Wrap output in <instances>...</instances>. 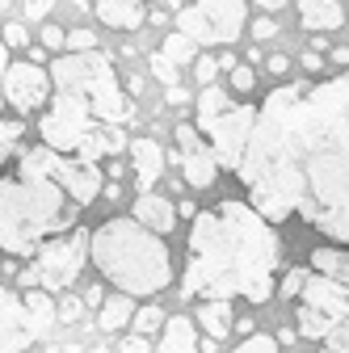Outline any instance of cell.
Here are the masks:
<instances>
[{
  "instance_id": "obj_43",
  "label": "cell",
  "mask_w": 349,
  "mask_h": 353,
  "mask_svg": "<svg viewBox=\"0 0 349 353\" xmlns=\"http://www.w3.org/2000/svg\"><path fill=\"white\" fill-rule=\"evenodd\" d=\"M80 299H84V307H101V303H106V299H101V286H89Z\"/></svg>"
},
{
  "instance_id": "obj_23",
  "label": "cell",
  "mask_w": 349,
  "mask_h": 353,
  "mask_svg": "<svg viewBox=\"0 0 349 353\" xmlns=\"http://www.w3.org/2000/svg\"><path fill=\"white\" fill-rule=\"evenodd\" d=\"M160 51L181 68V63H194V59H198V42H194L190 34H181V30H177V34H168V38L160 42Z\"/></svg>"
},
{
  "instance_id": "obj_51",
  "label": "cell",
  "mask_w": 349,
  "mask_h": 353,
  "mask_svg": "<svg viewBox=\"0 0 349 353\" xmlns=\"http://www.w3.org/2000/svg\"><path fill=\"white\" fill-rule=\"evenodd\" d=\"M89 353H110V349H106V345H93V349H89Z\"/></svg>"
},
{
  "instance_id": "obj_37",
  "label": "cell",
  "mask_w": 349,
  "mask_h": 353,
  "mask_svg": "<svg viewBox=\"0 0 349 353\" xmlns=\"http://www.w3.org/2000/svg\"><path fill=\"white\" fill-rule=\"evenodd\" d=\"M42 47H47V51H59V47H68V34H63L59 26H42Z\"/></svg>"
},
{
  "instance_id": "obj_22",
  "label": "cell",
  "mask_w": 349,
  "mask_h": 353,
  "mask_svg": "<svg viewBox=\"0 0 349 353\" xmlns=\"http://www.w3.org/2000/svg\"><path fill=\"white\" fill-rule=\"evenodd\" d=\"M295 324H299V336H308V341H328V332L337 328V320H328L324 312H316V307H308V303H299Z\"/></svg>"
},
{
  "instance_id": "obj_36",
  "label": "cell",
  "mask_w": 349,
  "mask_h": 353,
  "mask_svg": "<svg viewBox=\"0 0 349 353\" xmlns=\"http://www.w3.org/2000/svg\"><path fill=\"white\" fill-rule=\"evenodd\" d=\"M5 72H9V47H5V26H0V114H5Z\"/></svg>"
},
{
  "instance_id": "obj_38",
  "label": "cell",
  "mask_w": 349,
  "mask_h": 353,
  "mask_svg": "<svg viewBox=\"0 0 349 353\" xmlns=\"http://www.w3.org/2000/svg\"><path fill=\"white\" fill-rule=\"evenodd\" d=\"M299 59H303V68H308L312 76H320V72H324V51H316V47H308Z\"/></svg>"
},
{
  "instance_id": "obj_40",
  "label": "cell",
  "mask_w": 349,
  "mask_h": 353,
  "mask_svg": "<svg viewBox=\"0 0 349 353\" xmlns=\"http://www.w3.org/2000/svg\"><path fill=\"white\" fill-rule=\"evenodd\" d=\"M266 68H270L274 76H286V72H290V55H270V59H266Z\"/></svg>"
},
{
  "instance_id": "obj_15",
  "label": "cell",
  "mask_w": 349,
  "mask_h": 353,
  "mask_svg": "<svg viewBox=\"0 0 349 353\" xmlns=\"http://www.w3.org/2000/svg\"><path fill=\"white\" fill-rule=\"evenodd\" d=\"M299 26L312 34H332L345 26V9L337 0H299Z\"/></svg>"
},
{
  "instance_id": "obj_41",
  "label": "cell",
  "mask_w": 349,
  "mask_h": 353,
  "mask_svg": "<svg viewBox=\"0 0 349 353\" xmlns=\"http://www.w3.org/2000/svg\"><path fill=\"white\" fill-rule=\"evenodd\" d=\"M122 353H148V341H143L139 332H135V336H126V341H122Z\"/></svg>"
},
{
  "instance_id": "obj_50",
  "label": "cell",
  "mask_w": 349,
  "mask_h": 353,
  "mask_svg": "<svg viewBox=\"0 0 349 353\" xmlns=\"http://www.w3.org/2000/svg\"><path fill=\"white\" fill-rule=\"evenodd\" d=\"M168 9H172V17H177V13H181L186 5H181V0H168Z\"/></svg>"
},
{
  "instance_id": "obj_24",
  "label": "cell",
  "mask_w": 349,
  "mask_h": 353,
  "mask_svg": "<svg viewBox=\"0 0 349 353\" xmlns=\"http://www.w3.org/2000/svg\"><path fill=\"white\" fill-rule=\"evenodd\" d=\"M160 324H168L164 320V312H160V307L156 303H148V307H139V312H135V320H130V328H135L139 336H152Z\"/></svg>"
},
{
  "instance_id": "obj_14",
  "label": "cell",
  "mask_w": 349,
  "mask_h": 353,
  "mask_svg": "<svg viewBox=\"0 0 349 353\" xmlns=\"http://www.w3.org/2000/svg\"><path fill=\"white\" fill-rule=\"evenodd\" d=\"M130 214H135L143 228L160 232V236H168L172 228H177V219H181V214H177V206H172L164 194H152V190L135 198V210H130Z\"/></svg>"
},
{
  "instance_id": "obj_31",
  "label": "cell",
  "mask_w": 349,
  "mask_h": 353,
  "mask_svg": "<svg viewBox=\"0 0 349 353\" xmlns=\"http://www.w3.org/2000/svg\"><path fill=\"white\" fill-rule=\"evenodd\" d=\"M80 312H84V299H76V294L59 299V324H76V320H80Z\"/></svg>"
},
{
  "instance_id": "obj_11",
  "label": "cell",
  "mask_w": 349,
  "mask_h": 353,
  "mask_svg": "<svg viewBox=\"0 0 349 353\" xmlns=\"http://www.w3.org/2000/svg\"><path fill=\"white\" fill-rule=\"evenodd\" d=\"M34 341H42V336L26 312V299L0 286V353H26Z\"/></svg>"
},
{
  "instance_id": "obj_47",
  "label": "cell",
  "mask_w": 349,
  "mask_h": 353,
  "mask_svg": "<svg viewBox=\"0 0 349 353\" xmlns=\"http://www.w3.org/2000/svg\"><path fill=\"white\" fill-rule=\"evenodd\" d=\"M177 214H181V219H198V210H194V202H190V198H186V202H177Z\"/></svg>"
},
{
  "instance_id": "obj_2",
  "label": "cell",
  "mask_w": 349,
  "mask_h": 353,
  "mask_svg": "<svg viewBox=\"0 0 349 353\" xmlns=\"http://www.w3.org/2000/svg\"><path fill=\"white\" fill-rule=\"evenodd\" d=\"M282 240L252 202H219L198 210L190 232V256L181 274V299H248L270 303Z\"/></svg>"
},
{
  "instance_id": "obj_34",
  "label": "cell",
  "mask_w": 349,
  "mask_h": 353,
  "mask_svg": "<svg viewBox=\"0 0 349 353\" xmlns=\"http://www.w3.org/2000/svg\"><path fill=\"white\" fill-rule=\"evenodd\" d=\"M252 84H257L252 68H232V88H236V93H252Z\"/></svg>"
},
{
  "instance_id": "obj_49",
  "label": "cell",
  "mask_w": 349,
  "mask_h": 353,
  "mask_svg": "<svg viewBox=\"0 0 349 353\" xmlns=\"http://www.w3.org/2000/svg\"><path fill=\"white\" fill-rule=\"evenodd\" d=\"M106 176H110V181H118V176H122V160H114V164L106 168Z\"/></svg>"
},
{
  "instance_id": "obj_16",
  "label": "cell",
  "mask_w": 349,
  "mask_h": 353,
  "mask_svg": "<svg viewBox=\"0 0 349 353\" xmlns=\"http://www.w3.org/2000/svg\"><path fill=\"white\" fill-rule=\"evenodd\" d=\"M97 21H106L110 30H139L148 13L139 0H97Z\"/></svg>"
},
{
  "instance_id": "obj_21",
  "label": "cell",
  "mask_w": 349,
  "mask_h": 353,
  "mask_svg": "<svg viewBox=\"0 0 349 353\" xmlns=\"http://www.w3.org/2000/svg\"><path fill=\"white\" fill-rule=\"evenodd\" d=\"M130 320H135V307H130V294H114L101 303V316H97V328L101 332H118L126 328Z\"/></svg>"
},
{
  "instance_id": "obj_17",
  "label": "cell",
  "mask_w": 349,
  "mask_h": 353,
  "mask_svg": "<svg viewBox=\"0 0 349 353\" xmlns=\"http://www.w3.org/2000/svg\"><path fill=\"white\" fill-rule=\"evenodd\" d=\"M312 270L324 274V278H337V282H349V248L345 244H320L308 252Z\"/></svg>"
},
{
  "instance_id": "obj_19",
  "label": "cell",
  "mask_w": 349,
  "mask_h": 353,
  "mask_svg": "<svg viewBox=\"0 0 349 353\" xmlns=\"http://www.w3.org/2000/svg\"><path fill=\"white\" fill-rule=\"evenodd\" d=\"M21 299H26V312H30L38 336H51V328L59 324V307L51 303V290H38V286H34V290H26Z\"/></svg>"
},
{
  "instance_id": "obj_46",
  "label": "cell",
  "mask_w": 349,
  "mask_h": 353,
  "mask_svg": "<svg viewBox=\"0 0 349 353\" xmlns=\"http://www.w3.org/2000/svg\"><path fill=\"white\" fill-rule=\"evenodd\" d=\"M126 93L139 97V93H143V80H139V76H126Z\"/></svg>"
},
{
  "instance_id": "obj_28",
  "label": "cell",
  "mask_w": 349,
  "mask_h": 353,
  "mask_svg": "<svg viewBox=\"0 0 349 353\" xmlns=\"http://www.w3.org/2000/svg\"><path fill=\"white\" fill-rule=\"evenodd\" d=\"M308 278H312V274H308V270H290V274H286V278H282V286H278V294H282V299H290V303H295V299H299V294H303V286H308Z\"/></svg>"
},
{
  "instance_id": "obj_30",
  "label": "cell",
  "mask_w": 349,
  "mask_h": 353,
  "mask_svg": "<svg viewBox=\"0 0 349 353\" xmlns=\"http://www.w3.org/2000/svg\"><path fill=\"white\" fill-rule=\"evenodd\" d=\"M278 30H282V26H278L274 17H257V21H248V34H252L257 42H270V38H278Z\"/></svg>"
},
{
  "instance_id": "obj_32",
  "label": "cell",
  "mask_w": 349,
  "mask_h": 353,
  "mask_svg": "<svg viewBox=\"0 0 349 353\" xmlns=\"http://www.w3.org/2000/svg\"><path fill=\"white\" fill-rule=\"evenodd\" d=\"M97 47V34L93 30H72L68 34V51H93Z\"/></svg>"
},
{
  "instance_id": "obj_9",
  "label": "cell",
  "mask_w": 349,
  "mask_h": 353,
  "mask_svg": "<svg viewBox=\"0 0 349 353\" xmlns=\"http://www.w3.org/2000/svg\"><path fill=\"white\" fill-rule=\"evenodd\" d=\"M51 93H55V80L51 72L34 63V59H21V63H9L5 72V101L13 114H42L51 105Z\"/></svg>"
},
{
  "instance_id": "obj_45",
  "label": "cell",
  "mask_w": 349,
  "mask_h": 353,
  "mask_svg": "<svg viewBox=\"0 0 349 353\" xmlns=\"http://www.w3.org/2000/svg\"><path fill=\"white\" fill-rule=\"evenodd\" d=\"M257 9H266V13H274V9H282V5H290V0H252Z\"/></svg>"
},
{
  "instance_id": "obj_7",
  "label": "cell",
  "mask_w": 349,
  "mask_h": 353,
  "mask_svg": "<svg viewBox=\"0 0 349 353\" xmlns=\"http://www.w3.org/2000/svg\"><path fill=\"white\" fill-rule=\"evenodd\" d=\"M89 248H93V236L84 228H72V232L47 240L34 252V261L17 270V286L21 290H34V286L38 290H59V294L72 290L80 282V274H84V265L93 261Z\"/></svg>"
},
{
  "instance_id": "obj_29",
  "label": "cell",
  "mask_w": 349,
  "mask_h": 353,
  "mask_svg": "<svg viewBox=\"0 0 349 353\" xmlns=\"http://www.w3.org/2000/svg\"><path fill=\"white\" fill-rule=\"evenodd\" d=\"M30 42V30H26V21H5V47L9 51H21Z\"/></svg>"
},
{
  "instance_id": "obj_10",
  "label": "cell",
  "mask_w": 349,
  "mask_h": 353,
  "mask_svg": "<svg viewBox=\"0 0 349 353\" xmlns=\"http://www.w3.org/2000/svg\"><path fill=\"white\" fill-rule=\"evenodd\" d=\"M172 139H177V164H181L186 185H194V190H210L223 164H219V156H215V148L206 143V135L198 130V122H177Z\"/></svg>"
},
{
  "instance_id": "obj_48",
  "label": "cell",
  "mask_w": 349,
  "mask_h": 353,
  "mask_svg": "<svg viewBox=\"0 0 349 353\" xmlns=\"http://www.w3.org/2000/svg\"><path fill=\"white\" fill-rule=\"evenodd\" d=\"M106 198H110V202H118V198H122V190H118V181H106Z\"/></svg>"
},
{
  "instance_id": "obj_20",
  "label": "cell",
  "mask_w": 349,
  "mask_h": 353,
  "mask_svg": "<svg viewBox=\"0 0 349 353\" xmlns=\"http://www.w3.org/2000/svg\"><path fill=\"white\" fill-rule=\"evenodd\" d=\"M198 349V336H194V320L190 316H172L164 324V336H160V353H194Z\"/></svg>"
},
{
  "instance_id": "obj_26",
  "label": "cell",
  "mask_w": 349,
  "mask_h": 353,
  "mask_svg": "<svg viewBox=\"0 0 349 353\" xmlns=\"http://www.w3.org/2000/svg\"><path fill=\"white\" fill-rule=\"evenodd\" d=\"M236 353H278V336H266V332H248Z\"/></svg>"
},
{
  "instance_id": "obj_13",
  "label": "cell",
  "mask_w": 349,
  "mask_h": 353,
  "mask_svg": "<svg viewBox=\"0 0 349 353\" xmlns=\"http://www.w3.org/2000/svg\"><path fill=\"white\" fill-rule=\"evenodd\" d=\"M130 164H135V190L148 194L164 176V148L156 139H135L130 143Z\"/></svg>"
},
{
  "instance_id": "obj_12",
  "label": "cell",
  "mask_w": 349,
  "mask_h": 353,
  "mask_svg": "<svg viewBox=\"0 0 349 353\" xmlns=\"http://www.w3.org/2000/svg\"><path fill=\"white\" fill-rule=\"evenodd\" d=\"M299 303L316 307V312H324L328 320L341 324V320H349V282H337V278H324V274L312 270V278H308V286H303Z\"/></svg>"
},
{
  "instance_id": "obj_25",
  "label": "cell",
  "mask_w": 349,
  "mask_h": 353,
  "mask_svg": "<svg viewBox=\"0 0 349 353\" xmlns=\"http://www.w3.org/2000/svg\"><path fill=\"white\" fill-rule=\"evenodd\" d=\"M148 68H152V76L164 84V88H172V84H181V76H177V63H172L164 51H156L152 59H148Z\"/></svg>"
},
{
  "instance_id": "obj_4",
  "label": "cell",
  "mask_w": 349,
  "mask_h": 353,
  "mask_svg": "<svg viewBox=\"0 0 349 353\" xmlns=\"http://www.w3.org/2000/svg\"><path fill=\"white\" fill-rule=\"evenodd\" d=\"M80 202L55 172V148L17 152V168L0 176V252L34 256L47 240L80 223Z\"/></svg>"
},
{
  "instance_id": "obj_18",
  "label": "cell",
  "mask_w": 349,
  "mask_h": 353,
  "mask_svg": "<svg viewBox=\"0 0 349 353\" xmlns=\"http://www.w3.org/2000/svg\"><path fill=\"white\" fill-rule=\"evenodd\" d=\"M198 324L206 328V336H228L236 328V316H232V299H206L198 307Z\"/></svg>"
},
{
  "instance_id": "obj_44",
  "label": "cell",
  "mask_w": 349,
  "mask_h": 353,
  "mask_svg": "<svg viewBox=\"0 0 349 353\" xmlns=\"http://www.w3.org/2000/svg\"><path fill=\"white\" fill-rule=\"evenodd\" d=\"M295 336H299V324H286V328H282V332H278V345H290V341H295Z\"/></svg>"
},
{
  "instance_id": "obj_33",
  "label": "cell",
  "mask_w": 349,
  "mask_h": 353,
  "mask_svg": "<svg viewBox=\"0 0 349 353\" xmlns=\"http://www.w3.org/2000/svg\"><path fill=\"white\" fill-rule=\"evenodd\" d=\"M55 9V0H26V13H21V21H42Z\"/></svg>"
},
{
  "instance_id": "obj_53",
  "label": "cell",
  "mask_w": 349,
  "mask_h": 353,
  "mask_svg": "<svg viewBox=\"0 0 349 353\" xmlns=\"http://www.w3.org/2000/svg\"><path fill=\"white\" fill-rule=\"evenodd\" d=\"M320 353H337V349H328V345H324V349H320Z\"/></svg>"
},
{
  "instance_id": "obj_35",
  "label": "cell",
  "mask_w": 349,
  "mask_h": 353,
  "mask_svg": "<svg viewBox=\"0 0 349 353\" xmlns=\"http://www.w3.org/2000/svg\"><path fill=\"white\" fill-rule=\"evenodd\" d=\"M328 349H337V353H349V320H341V324L328 332Z\"/></svg>"
},
{
  "instance_id": "obj_27",
  "label": "cell",
  "mask_w": 349,
  "mask_h": 353,
  "mask_svg": "<svg viewBox=\"0 0 349 353\" xmlns=\"http://www.w3.org/2000/svg\"><path fill=\"white\" fill-rule=\"evenodd\" d=\"M223 72V63H219V55H198L194 59V80L198 84H215V76Z\"/></svg>"
},
{
  "instance_id": "obj_8",
  "label": "cell",
  "mask_w": 349,
  "mask_h": 353,
  "mask_svg": "<svg viewBox=\"0 0 349 353\" xmlns=\"http://www.w3.org/2000/svg\"><path fill=\"white\" fill-rule=\"evenodd\" d=\"M172 21L198 47H232L248 30V9H244V0H194Z\"/></svg>"
},
{
  "instance_id": "obj_52",
  "label": "cell",
  "mask_w": 349,
  "mask_h": 353,
  "mask_svg": "<svg viewBox=\"0 0 349 353\" xmlns=\"http://www.w3.org/2000/svg\"><path fill=\"white\" fill-rule=\"evenodd\" d=\"M9 5H13V0H0V13H5V9H9Z\"/></svg>"
},
{
  "instance_id": "obj_6",
  "label": "cell",
  "mask_w": 349,
  "mask_h": 353,
  "mask_svg": "<svg viewBox=\"0 0 349 353\" xmlns=\"http://www.w3.org/2000/svg\"><path fill=\"white\" fill-rule=\"evenodd\" d=\"M198 130L206 135V143L215 148V156H219L223 168H240L244 152H248V139H252V130H257V114L261 105L252 101H232L228 97V88L219 84H202V93H198Z\"/></svg>"
},
{
  "instance_id": "obj_3",
  "label": "cell",
  "mask_w": 349,
  "mask_h": 353,
  "mask_svg": "<svg viewBox=\"0 0 349 353\" xmlns=\"http://www.w3.org/2000/svg\"><path fill=\"white\" fill-rule=\"evenodd\" d=\"M51 80H55L51 105L38 118L42 143L84 160L126 152V126H135L139 114L135 101L122 93L114 59L101 55V47L55 55Z\"/></svg>"
},
{
  "instance_id": "obj_5",
  "label": "cell",
  "mask_w": 349,
  "mask_h": 353,
  "mask_svg": "<svg viewBox=\"0 0 349 353\" xmlns=\"http://www.w3.org/2000/svg\"><path fill=\"white\" fill-rule=\"evenodd\" d=\"M97 274L118 286L122 294H156L172 282V256L164 248V236L143 228L135 214L122 219H106V223L93 232V248H89Z\"/></svg>"
},
{
  "instance_id": "obj_39",
  "label": "cell",
  "mask_w": 349,
  "mask_h": 353,
  "mask_svg": "<svg viewBox=\"0 0 349 353\" xmlns=\"http://www.w3.org/2000/svg\"><path fill=\"white\" fill-rule=\"evenodd\" d=\"M164 101H168V105H186V101H190L186 84H172V88H164Z\"/></svg>"
},
{
  "instance_id": "obj_1",
  "label": "cell",
  "mask_w": 349,
  "mask_h": 353,
  "mask_svg": "<svg viewBox=\"0 0 349 353\" xmlns=\"http://www.w3.org/2000/svg\"><path fill=\"white\" fill-rule=\"evenodd\" d=\"M236 172L270 223L299 214L349 248V68L270 88Z\"/></svg>"
},
{
  "instance_id": "obj_42",
  "label": "cell",
  "mask_w": 349,
  "mask_h": 353,
  "mask_svg": "<svg viewBox=\"0 0 349 353\" xmlns=\"http://www.w3.org/2000/svg\"><path fill=\"white\" fill-rule=\"evenodd\" d=\"M328 59L345 72V68H349V47H332V51H328Z\"/></svg>"
}]
</instances>
